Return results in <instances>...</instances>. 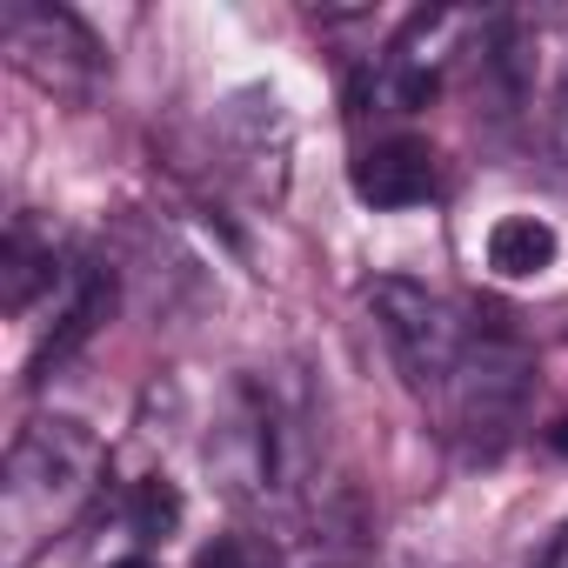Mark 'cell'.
Masks as SVG:
<instances>
[{"label": "cell", "instance_id": "9a60e30c", "mask_svg": "<svg viewBox=\"0 0 568 568\" xmlns=\"http://www.w3.org/2000/svg\"><path fill=\"white\" fill-rule=\"evenodd\" d=\"M108 568H161L154 555H121V561H108Z\"/></svg>", "mask_w": 568, "mask_h": 568}, {"label": "cell", "instance_id": "52a82bcc", "mask_svg": "<svg viewBox=\"0 0 568 568\" xmlns=\"http://www.w3.org/2000/svg\"><path fill=\"white\" fill-rule=\"evenodd\" d=\"M435 187H442V161L415 134H388L375 148H362V161H355V194L382 214L422 207V201H435Z\"/></svg>", "mask_w": 568, "mask_h": 568}, {"label": "cell", "instance_id": "8fae6325", "mask_svg": "<svg viewBox=\"0 0 568 568\" xmlns=\"http://www.w3.org/2000/svg\"><path fill=\"white\" fill-rule=\"evenodd\" d=\"M194 568H274V548L261 535H214L194 555Z\"/></svg>", "mask_w": 568, "mask_h": 568}, {"label": "cell", "instance_id": "3957f363", "mask_svg": "<svg viewBox=\"0 0 568 568\" xmlns=\"http://www.w3.org/2000/svg\"><path fill=\"white\" fill-rule=\"evenodd\" d=\"M362 302H368V315H375V328H382L395 368L408 375V388L435 408V395L448 388V375H455V362H462V348H468V335H475V308H462V302L422 288V281H408V274L368 281Z\"/></svg>", "mask_w": 568, "mask_h": 568}, {"label": "cell", "instance_id": "7a4b0ae2", "mask_svg": "<svg viewBox=\"0 0 568 568\" xmlns=\"http://www.w3.org/2000/svg\"><path fill=\"white\" fill-rule=\"evenodd\" d=\"M101 468H108V448L88 422H74V415L28 422L8 455V528L21 541H41L48 528L74 521L81 501L94 495Z\"/></svg>", "mask_w": 568, "mask_h": 568}, {"label": "cell", "instance_id": "5bb4252c", "mask_svg": "<svg viewBox=\"0 0 568 568\" xmlns=\"http://www.w3.org/2000/svg\"><path fill=\"white\" fill-rule=\"evenodd\" d=\"M548 448H555V455H568V415H561V422L548 428Z\"/></svg>", "mask_w": 568, "mask_h": 568}, {"label": "cell", "instance_id": "30bf717a", "mask_svg": "<svg viewBox=\"0 0 568 568\" xmlns=\"http://www.w3.org/2000/svg\"><path fill=\"white\" fill-rule=\"evenodd\" d=\"M181 515H187V501H181V488H174L168 475H148V481L128 488V528H134L141 541H168V535L181 528Z\"/></svg>", "mask_w": 568, "mask_h": 568}, {"label": "cell", "instance_id": "9c48e42d", "mask_svg": "<svg viewBox=\"0 0 568 568\" xmlns=\"http://www.w3.org/2000/svg\"><path fill=\"white\" fill-rule=\"evenodd\" d=\"M555 254H561V234L541 214H508V221L488 227V267L501 281H535V274L555 267Z\"/></svg>", "mask_w": 568, "mask_h": 568}, {"label": "cell", "instance_id": "8992f818", "mask_svg": "<svg viewBox=\"0 0 568 568\" xmlns=\"http://www.w3.org/2000/svg\"><path fill=\"white\" fill-rule=\"evenodd\" d=\"M114 288H121V281H114V261L74 254L61 295H54V328H48V342L34 348V382H48V368H61L68 355H81V348L101 335V322L114 315Z\"/></svg>", "mask_w": 568, "mask_h": 568}, {"label": "cell", "instance_id": "4fadbf2b", "mask_svg": "<svg viewBox=\"0 0 568 568\" xmlns=\"http://www.w3.org/2000/svg\"><path fill=\"white\" fill-rule=\"evenodd\" d=\"M528 568H568V528H561V535H555V541H548V548L528 561Z\"/></svg>", "mask_w": 568, "mask_h": 568}, {"label": "cell", "instance_id": "ba28073f", "mask_svg": "<svg viewBox=\"0 0 568 568\" xmlns=\"http://www.w3.org/2000/svg\"><path fill=\"white\" fill-rule=\"evenodd\" d=\"M74 254L54 247V234L34 227V214H14L8 227V254H0V302H8V315H28L41 295H61Z\"/></svg>", "mask_w": 568, "mask_h": 568}, {"label": "cell", "instance_id": "6da1fadb", "mask_svg": "<svg viewBox=\"0 0 568 568\" xmlns=\"http://www.w3.org/2000/svg\"><path fill=\"white\" fill-rule=\"evenodd\" d=\"M528 388H535V355L528 342L515 335V322L501 308H475V335L448 375V388L435 395V415H442V435L468 442V448H501L515 428H521V408H528Z\"/></svg>", "mask_w": 568, "mask_h": 568}, {"label": "cell", "instance_id": "277c9868", "mask_svg": "<svg viewBox=\"0 0 568 568\" xmlns=\"http://www.w3.org/2000/svg\"><path fill=\"white\" fill-rule=\"evenodd\" d=\"M207 154H214V174L227 187L274 207L288 194V161H295V121L281 108V94L274 88H234L207 114Z\"/></svg>", "mask_w": 568, "mask_h": 568}, {"label": "cell", "instance_id": "7c38bea8", "mask_svg": "<svg viewBox=\"0 0 568 568\" xmlns=\"http://www.w3.org/2000/svg\"><path fill=\"white\" fill-rule=\"evenodd\" d=\"M548 141H555V154L568 161V68H561V88H555V108H548Z\"/></svg>", "mask_w": 568, "mask_h": 568}, {"label": "cell", "instance_id": "5b68a950", "mask_svg": "<svg viewBox=\"0 0 568 568\" xmlns=\"http://www.w3.org/2000/svg\"><path fill=\"white\" fill-rule=\"evenodd\" d=\"M0 41H8L14 68L34 88H48V94L81 101V94L101 88L108 54H101L94 28L81 14H68V8H48V0H8V8H0Z\"/></svg>", "mask_w": 568, "mask_h": 568}]
</instances>
